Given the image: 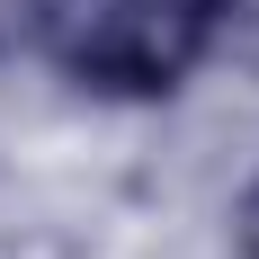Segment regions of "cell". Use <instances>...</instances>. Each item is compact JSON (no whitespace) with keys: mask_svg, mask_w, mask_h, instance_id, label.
I'll return each mask as SVG.
<instances>
[{"mask_svg":"<svg viewBox=\"0 0 259 259\" xmlns=\"http://www.w3.org/2000/svg\"><path fill=\"white\" fill-rule=\"evenodd\" d=\"M233 241H241V259H259V179L241 188V206H233Z\"/></svg>","mask_w":259,"mask_h":259,"instance_id":"2","label":"cell"},{"mask_svg":"<svg viewBox=\"0 0 259 259\" xmlns=\"http://www.w3.org/2000/svg\"><path fill=\"white\" fill-rule=\"evenodd\" d=\"M233 27V0H107L63 45V72L99 99H170Z\"/></svg>","mask_w":259,"mask_h":259,"instance_id":"1","label":"cell"}]
</instances>
